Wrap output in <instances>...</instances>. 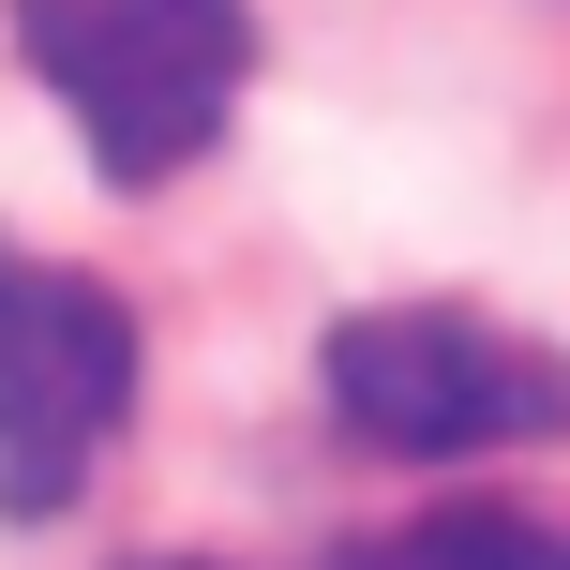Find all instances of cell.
<instances>
[{
  "label": "cell",
  "instance_id": "6da1fadb",
  "mask_svg": "<svg viewBox=\"0 0 570 570\" xmlns=\"http://www.w3.org/2000/svg\"><path fill=\"white\" fill-rule=\"evenodd\" d=\"M16 46L106 180H180L256 76V0H16Z\"/></svg>",
  "mask_w": 570,
  "mask_h": 570
},
{
  "label": "cell",
  "instance_id": "7a4b0ae2",
  "mask_svg": "<svg viewBox=\"0 0 570 570\" xmlns=\"http://www.w3.org/2000/svg\"><path fill=\"white\" fill-rule=\"evenodd\" d=\"M315 391L361 451L405 465H465V451H525V435H570V361L465 301H391V315H345L315 345Z\"/></svg>",
  "mask_w": 570,
  "mask_h": 570
},
{
  "label": "cell",
  "instance_id": "3957f363",
  "mask_svg": "<svg viewBox=\"0 0 570 570\" xmlns=\"http://www.w3.org/2000/svg\"><path fill=\"white\" fill-rule=\"evenodd\" d=\"M120 405H136V315L90 271L0 256V511L16 525L76 511V481L106 465Z\"/></svg>",
  "mask_w": 570,
  "mask_h": 570
},
{
  "label": "cell",
  "instance_id": "277c9868",
  "mask_svg": "<svg viewBox=\"0 0 570 570\" xmlns=\"http://www.w3.org/2000/svg\"><path fill=\"white\" fill-rule=\"evenodd\" d=\"M345 570H570V525H541V511H421L391 541H361Z\"/></svg>",
  "mask_w": 570,
  "mask_h": 570
}]
</instances>
